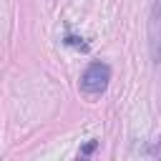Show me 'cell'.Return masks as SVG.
Returning a JSON list of instances; mask_svg holds the SVG:
<instances>
[{
    "label": "cell",
    "mask_w": 161,
    "mask_h": 161,
    "mask_svg": "<svg viewBox=\"0 0 161 161\" xmlns=\"http://www.w3.org/2000/svg\"><path fill=\"white\" fill-rule=\"evenodd\" d=\"M108 80H111V68L106 63L96 60V63H91L83 70V75H80V91L88 93V96H98V93H103L108 88Z\"/></svg>",
    "instance_id": "1"
},
{
    "label": "cell",
    "mask_w": 161,
    "mask_h": 161,
    "mask_svg": "<svg viewBox=\"0 0 161 161\" xmlns=\"http://www.w3.org/2000/svg\"><path fill=\"white\" fill-rule=\"evenodd\" d=\"M148 48H151V60L153 63H161V0H153V5H151Z\"/></svg>",
    "instance_id": "2"
},
{
    "label": "cell",
    "mask_w": 161,
    "mask_h": 161,
    "mask_svg": "<svg viewBox=\"0 0 161 161\" xmlns=\"http://www.w3.org/2000/svg\"><path fill=\"white\" fill-rule=\"evenodd\" d=\"M93 148H96V141H91V143H86V148H83L80 153H83V156H88V153H91Z\"/></svg>",
    "instance_id": "3"
},
{
    "label": "cell",
    "mask_w": 161,
    "mask_h": 161,
    "mask_svg": "<svg viewBox=\"0 0 161 161\" xmlns=\"http://www.w3.org/2000/svg\"><path fill=\"white\" fill-rule=\"evenodd\" d=\"M153 153H156V156H161V143H158V146L153 148Z\"/></svg>",
    "instance_id": "4"
}]
</instances>
